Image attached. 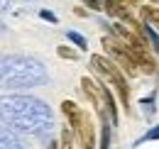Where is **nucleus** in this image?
<instances>
[{"mask_svg": "<svg viewBox=\"0 0 159 149\" xmlns=\"http://www.w3.org/2000/svg\"><path fill=\"white\" fill-rule=\"evenodd\" d=\"M0 122L12 132L44 137L54 130V115L49 105L34 95L10 93L0 95Z\"/></svg>", "mask_w": 159, "mask_h": 149, "instance_id": "1", "label": "nucleus"}, {"mask_svg": "<svg viewBox=\"0 0 159 149\" xmlns=\"http://www.w3.org/2000/svg\"><path fill=\"white\" fill-rule=\"evenodd\" d=\"M47 81H49V74L37 56H0V88H37V86H44Z\"/></svg>", "mask_w": 159, "mask_h": 149, "instance_id": "2", "label": "nucleus"}, {"mask_svg": "<svg viewBox=\"0 0 159 149\" xmlns=\"http://www.w3.org/2000/svg\"><path fill=\"white\" fill-rule=\"evenodd\" d=\"M61 110H64L69 125H71V132L76 134L81 149H96V130H93V122H91L88 112L81 110L74 100H64Z\"/></svg>", "mask_w": 159, "mask_h": 149, "instance_id": "3", "label": "nucleus"}, {"mask_svg": "<svg viewBox=\"0 0 159 149\" xmlns=\"http://www.w3.org/2000/svg\"><path fill=\"white\" fill-rule=\"evenodd\" d=\"M91 66H93V71H96L105 83H110V86L118 91L122 105L127 108V103H130V93H127V81H125L122 69H120L113 59H108V56H103V54H93V56H91Z\"/></svg>", "mask_w": 159, "mask_h": 149, "instance_id": "4", "label": "nucleus"}, {"mask_svg": "<svg viewBox=\"0 0 159 149\" xmlns=\"http://www.w3.org/2000/svg\"><path fill=\"white\" fill-rule=\"evenodd\" d=\"M100 42H103L105 52L118 61V66L122 69V74H127V76H137L139 74V66H137V61H135V56H132V52H130L120 39H115V37H103Z\"/></svg>", "mask_w": 159, "mask_h": 149, "instance_id": "5", "label": "nucleus"}, {"mask_svg": "<svg viewBox=\"0 0 159 149\" xmlns=\"http://www.w3.org/2000/svg\"><path fill=\"white\" fill-rule=\"evenodd\" d=\"M0 149H27L22 144V139L12 130H7L5 125H0Z\"/></svg>", "mask_w": 159, "mask_h": 149, "instance_id": "6", "label": "nucleus"}, {"mask_svg": "<svg viewBox=\"0 0 159 149\" xmlns=\"http://www.w3.org/2000/svg\"><path fill=\"white\" fill-rule=\"evenodd\" d=\"M103 10L108 12V15H113V17H120V20H125V22H130V12L125 10V5L120 2V0H103Z\"/></svg>", "mask_w": 159, "mask_h": 149, "instance_id": "7", "label": "nucleus"}, {"mask_svg": "<svg viewBox=\"0 0 159 149\" xmlns=\"http://www.w3.org/2000/svg\"><path fill=\"white\" fill-rule=\"evenodd\" d=\"M142 20H144V25L159 29V7H142Z\"/></svg>", "mask_w": 159, "mask_h": 149, "instance_id": "8", "label": "nucleus"}, {"mask_svg": "<svg viewBox=\"0 0 159 149\" xmlns=\"http://www.w3.org/2000/svg\"><path fill=\"white\" fill-rule=\"evenodd\" d=\"M59 149H74V132H71V127H64L61 130Z\"/></svg>", "mask_w": 159, "mask_h": 149, "instance_id": "9", "label": "nucleus"}, {"mask_svg": "<svg viewBox=\"0 0 159 149\" xmlns=\"http://www.w3.org/2000/svg\"><path fill=\"white\" fill-rule=\"evenodd\" d=\"M66 37L71 39V42H74V44H76L79 49H86V47H88V42H86V37H81L79 32H66Z\"/></svg>", "mask_w": 159, "mask_h": 149, "instance_id": "10", "label": "nucleus"}, {"mask_svg": "<svg viewBox=\"0 0 159 149\" xmlns=\"http://www.w3.org/2000/svg\"><path fill=\"white\" fill-rule=\"evenodd\" d=\"M142 110H144V115H152L154 112V95H149V98H142Z\"/></svg>", "mask_w": 159, "mask_h": 149, "instance_id": "11", "label": "nucleus"}, {"mask_svg": "<svg viewBox=\"0 0 159 149\" xmlns=\"http://www.w3.org/2000/svg\"><path fill=\"white\" fill-rule=\"evenodd\" d=\"M100 149H110V125H103V137H100Z\"/></svg>", "mask_w": 159, "mask_h": 149, "instance_id": "12", "label": "nucleus"}, {"mask_svg": "<svg viewBox=\"0 0 159 149\" xmlns=\"http://www.w3.org/2000/svg\"><path fill=\"white\" fill-rule=\"evenodd\" d=\"M57 54L61 56V59H71V61H74V59H76V52H74V49H69V47H59V49H57Z\"/></svg>", "mask_w": 159, "mask_h": 149, "instance_id": "13", "label": "nucleus"}, {"mask_svg": "<svg viewBox=\"0 0 159 149\" xmlns=\"http://www.w3.org/2000/svg\"><path fill=\"white\" fill-rule=\"evenodd\" d=\"M144 139H147V142H152V139H159V125H157V127H152V130L147 132V134H144Z\"/></svg>", "mask_w": 159, "mask_h": 149, "instance_id": "14", "label": "nucleus"}, {"mask_svg": "<svg viewBox=\"0 0 159 149\" xmlns=\"http://www.w3.org/2000/svg\"><path fill=\"white\" fill-rule=\"evenodd\" d=\"M91 10H103V0H83Z\"/></svg>", "mask_w": 159, "mask_h": 149, "instance_id": "15", "label": "nucleus"}, {"mask_svg": "<svg viewBox=\"0 0 159 149\" xmlns=\"http://www.w3.org/2000/svg\"><path fill=\"white\" fill-rule=\"evenodd\" d=\"M42 17L49 20V22H57V15H54V12H47V10H42Z\"/></svg>", "mask_w": 159, "mask_h": 149, "instance_id": "16", "label": "nucleus"}, {"mask_svg": "<svg viewBox=\"0 0 159 149\" xmlns=\"http://www.w3.org/2000/svg\"><path fill=\"white\" fill-rule=\"evenodd\" d=\"M7 7H10V0H0V15L7 12Z\"/></svg>", "mask_w": 159, "mask_h": 149, "instance_id": "17", "label": "nucleus"}, {"mask_svg": "<svg viewBox=\"0 0 159 149\" xmlns=\"http://www.w3.org/2000/svg\"><path fill=\"white\" fill-rule=\"evenodd\" d=\"M22 2H34V0H22Z\"/></svg>", "mask_w": 159, "mask_h": 149, "instance_id": "18", "label": "nucleus"}]
</instances>
